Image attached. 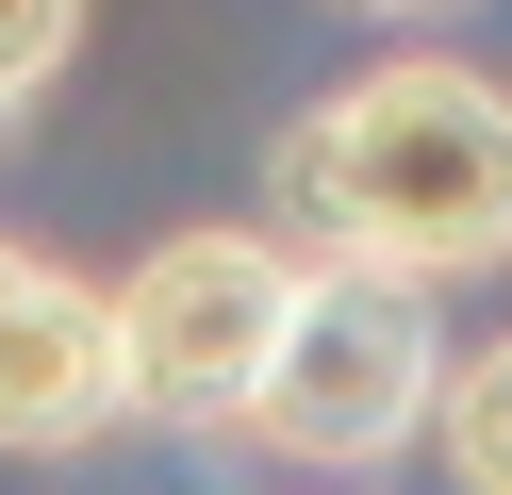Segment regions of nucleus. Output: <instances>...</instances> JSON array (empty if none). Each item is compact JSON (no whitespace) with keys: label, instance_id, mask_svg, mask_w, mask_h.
Segmentation results:
<instances>
[{"label":"nucleus","instance_id":"1","mask_svg":"<svg viewBox=\"0 0 512 495\" xmlns=\"http://www.w3.org/2000/svg\"><path fill=\"white\" fill-rule=\"evenodd\" d=\"M265 231L298 264H364V281L463 297L512 264V83L463 50L347 66L314 116L265 149Z\"/></svg>","mask_w":512,"mask_h":495},{"label":"nucleus","instance_id":"2","mask_svg":"<svg viewBox=\"0 0 512 495\" xmlns=\"http://www.w3.org/2000/svg\"><path fill=\"white\" fill-rule=\"evenodd\" d=\"M298 281L314 264L281 248V231H232V215L133 248V281H116V380H133V413L182 429V446H248L265 363H281V330H298Z\"/></svg>","mask_w":512,"mask_h":495},{"label":"nucleus","instance_id":"3","mask_svg":"<svg viewBox=\"0 0 512 495\" xmlns=\"http://www.w3.org/2000/svg\"><path fill=\"white\" fill-rule=\"evenodd\" d=\"M446 413V330L413 281H364V264H314L298 281V330H281L265 363V413H248V446L298 462V479H364V462L430 446Z\"/></svg>","mask_w":512,"mask_h":495},{"label":"nucleus","instance_id":"4","mask_svg":"<svg viewBox=\"0 0 512 495\" xmlns=\"http://www.w3.org/2000/svg\"><path fill=\"white\" fill-rule=\"evenodd\" d=\"M116 413H133V380H116V297L83 281V264H50V248L0 231V462H67V446H100Z\"/></svg>","mask_w":512,"mask_h":495},{"label":"nucleus","instance_id":"5","mask_svg":"<svg viewBox=\"0 0 512 495\" xmlns=\"http://www.w3.org/2000/svg\"><path fill=\"white\" fill-rule=\"evenodd\" d=\"M430 446H446V479H463V495H512V330H496L479 363H446Z\"/></svg>","mask_w":512,"mask_h":495},{"label":"nucleus","instance_id":"6","mask_svg":"<svg viewBox=\"0 0 512 495\" xmlns=\"http://www.w3.org/2000/svg\"><path fill=\"white\" fill-rule=\"evenodd\" d=\"M67 50H83V0H0V149H17V132L50 116Z\"/></svg>","mask_w":512,"mask_h":495},{"label":"nucleus","instance_id":"7","mask_svg":"<svg viewBox=\"0 0 512 495\" xmlns=\"http://www.w3.org/2000/svg\"><path fill=\"white\" fill-rule=\"evenodd\" d=\"M331 17H380V33H430V17H463V0H331Z\"/></svg>","mask_w":512,"mask_h":495}]
</instances>
